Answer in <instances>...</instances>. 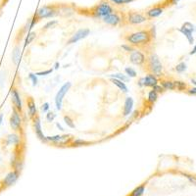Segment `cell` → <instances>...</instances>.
Returning a JSON list of instances; mask_svg holds the SVG:
<instances>
[{
  "instance_id": "22",
  "label": "cell",
  "mask_w": 196,
  "mask_h": 196,
  "mask_svg": "<svg viewBox=\"0 0 196 196\" xmlns=\"http://www.w3.org/2000/svg\"><path fill=\"white\" fill-rule=\"evenodd\" d=\"M158 96H159V93H157L154 89H152L151 91H149V93H148L147 101L150 103V104H154V103L158 100Z\"/></svg>"
},
{
  "instance_id": "12",
  "label": "cell",
  "mask_w": 196,
  "mask_h": 196,
  "mask_svg": "<svg viewBox=\"0 0 196 196\" xmlns=\"http://www.w3.org/2000/svg\"><path fill=\"white\" fill-rule=\"evenodd\" d=\"M11 100H12V103L14 107L18 110L20 113H22L23 111V105H22V100L18 90L16 88H12L11 89Z\"/></svg>"
},
{
  "instance_id": "38",
  "label": "cell",
  "mask_w": 196,
  "mask_h": 196,
  "mask_svg": "<svg viewBox=\"0 0 196 196\" xmlns=\"http://www.w3.org/2000/svg\"><path fill=\"white\" fill-rule=\"evenodd\" d=\"M152 89H154L155 91L157 92V93H163V92L165 91V89H164V87L161 84H156V85H154L153 87H152Z\"/></svg>"
},
{
  "instance_id": "14",
  "label": "cell",
  "mask_w": 196,
  "mask_h": 196,
  "mask_svg": "<svg viewBox=\"0 0 196 196\" xmlns=\"http://www.w3.org/2000/svg\"><path fill=\"white\" fill-rule=\"evenodd\" d=\"M156 84H158V79L155 75L149 73L144 77V86H146V87H153Z\"/></svg>"
},
{
  "instance_id": "31",
  "label": "cell",
  "mask_w": 196,
  "mask_h": 196,
  "mask_svg": "<svg viewBox=\"0 0 196 196\" xmlns=\"http://www.w3.org/2000/svg\"><path fill=\"white\" fill-rule=\"evenodd\" d=\"M144 192V185H140V186H138L136 187L134 190V192H132V196H141Z\"/></svg>"
},
{
  "instance_id": "1",
  "label": "cell",
  "mask_w": 196,
  "mask_h": 196,
  "mask_svg": "<svg viewBox=\"0 0 196 196\" xmlns=\"http://www.w3.org/2000/svg\"><path fill=\"white\" fill-rule=\"evenodd\" d=\"M152 38L153 37L150 33V31L147 30L131 32L125 36L126 41L134 46H145L151 42Z\"/></svg>"
},
{
  "instance_id": "27",
  "label": "cell",
  "mask_w": 196,
  "mask_h": 196,
  "mask_svg": "<svg viewBox=\"0 0 196 196\" xmlns=\"http://www.w3.org/2000/svg\"><path fill=\"white\" fill-rule=\"evenodd\" d=\"M63 119H64V122L67 125V126H69V128H71V129H75V128H76L74 121H73V119L70 116H68V115H65Z\"/></svg>"
},
{
  "instance_id": "4",
  "label": "cell",
  "mask_w": 196,
  "mask_h": 196,
  "mask_svg": "<svg viewBox=\"0 0 196 196\" xmlns=\"http://www.w3.org/2000/svg\"><path fill=\"white\" fill-rule=\"evenodd\" d=\"M72 86V83L70 82H68L66 83L63 84L60 89L58 90V92L56 93V96H55V105H56V109L57 110H61L62 109V104H63V99H64L65 95L67 94V92L70 90Z\"/></svg>"
},
{
  "instance_id": "26",
  "label": "cell",
  "mask_w": 196,
  "mask_h": 196,
  "mask_svg": "<svg viewBox=\"0 0 196 196\" xmlns=\"http://www.w3.org/2000/svg\"><path fill=\"white\" fill-rule=\"evenodd\" d=\"M125 73L129 78H135L136 77V71L131 67H126L125 68Z\"/></svg>"
},
{
  "instance_id": "11",
  "label": "cell",
  "mask_w": 196,
  "mask_h": 196,
  "mask_svg": "<svg viewBox=\"0 0 196 196\" xmlns=\"http://www.w3.org/2000/svg\"><path fill=\"white\" fill-rule=\"evenodd\" d=\"M102 21L105 23V24L109 25V26H113V27H117L121 24V22H122V19H121V17L119 16V14L117 13H111L105 17H103Z\"/></svg>"
},
{
  "instance_id": "13",
  "label": "cell",
  "mask_w": 196,
  "mask_h": 196,
  "mask_svg": "<svg viewBox=\"0 0 196 196\" xmlns=\"http://www.w3.org/2000/svg\"><path fill=\"white\" fill-rule=\"evenodd\" d=\"M27 106H28V116H30L31 119L34 118L37 115V110H36V102H34L32 97H28V100H27Z\"/></svg>"
},
{
  "instance_id": "25",
  "label": "cell",
  "mask_w": 196,
  "mask_h": 196,
  "mask_svg": "<svg viewBox=\"0 0 196 196\" xmlns=\"http://www.w3.org/2000/svg\"><path fill=\"white\" fill-rule=\"evenodd\" d=\"M175 85H176V89H177L178 91H184L187 90V84L183 82H181V80H175Z\"/></svg>"
},
{
  "instance_id": "7",
  "label": "cell",
  "mask_w": 196,
  "mask_h": 196,
  "mask_svg": "<svg viewBox=\"0 0 196 196\" xmlns=\"http://www.w3.org/2000/svg\"><path fill=\"white\" fill-rule=\"evenodd\" d=\"M130 61L134 65L136 66H143L146 63V57L141 51L134 50L130 55Z\"/></svg>"
},
{
  "instance_id": "10",
  "label": "cell",
  "mask_w": 196,
  "mask_h": 196,
  "mask_svg": "<svg viewBox=\"0 0 196 196\" xmlns=\"http://www.w3.org/2000/svg\"><path fill=\"white\" fill-rule=\"evenodd\" d=\"M18 177H19V172L18 171H11L9 172L8 174L5 176L3 177V180H2V186H11V185H13V184L18 181Z\"/></svg>"
},
{
  "instance_id": "2",
  "label": "cell",
  "mask_w": 196,
  "mask_h": 196,
  "mask_svg": "<svg viewBox=\"0 0 196 196\" xmlns=\"http://www.w3.org/2000/svg\"><path fill=\"white\" fill-rule=\"evenodd\" d=\"M147 61V66L148 70L150 71L151 74L155 75L156 77L162 76V71H163V65L161 63L159 57L157 54L152 53L149 55V57L146 59Z\"/></svg>"
},
{
  "instance_id": "6",
  "label": "cell",
  "mask_w": 196,
  "mask_h": 196,
  "mask_svg": "<svg viewBox=\"0 0 196 196\" xmlns=\"http://www.w3.org/2000/svg\"><path fill=\"white\" fill-rule=\"evenodd\" d=\"M10 126L14 131H20L22 129V118L20 112L13 107V111L10 117Z\"/></svg>"
},
{
  "instance_id": "28",
  "label": "cell",
  "mask_w": 196,
  "mask_h": 196,
  "mask_svg": "<svg viewBox=\"0 0 196 196\" xmlns=\"http://www.w3.org/2000/svg\"><path fill=\"white\" fill-rule=\"evenodd\" d=\"M176 71L177 73H183V72H185L186 71V69H187V66H186V63H184V62H181V63H178V64L176 66Z\"/></svg>"
},
{
  "instance_id": "44",
  "label": "cell",
  "mask_w": 196,
  "mask_h": 196,
  "mask_svg": "<svg viewBox=\"0 0 196 196\" xmlns=\"http://www.w3.org/2000/svg\"><path fill=\"white\" fill-rule=\"evenodd\" d=\"M138 85L139 86H144V78H141L138 80Z\"/></svg>"
},
{
  "instance_id": "39",
  "label": "cell",
  "mask_w": 196,
  "mask_h": 196,
  "mask_svg": "<svg viewBox=\"0 0 196 196\" xmlns=\"http://www.w3.org/2000/svg\"><path fill=\"white\" fill-rule=\"evenodd\" d=\"M125 51H126V52H132L134 49L132 46H130V44H123L122 46H121Z\"/></svg>"
},
{
  "instance_id": "29",
  "label": "cell",
  "mask_w": 196,
  "mask_h": 196,
  "mask_svg": "<svg viewBox=\"0 0 196 196\" xmlns=\"http://www.w3.org/2000/svg\"><path fill=\"white\" fill-rule=\"evenodd\" d=\"M57 24H58V21H56V20H51V21H49V22L46 23V24L43 26L42 30H43V31H47V30H49V28H54Z\"/></svg>"
},
{
  "instance_id": "34",
  "label": "cell",
  "mask_w": 196,
  "mask_h": 196,
  "mask_svg": "<svg viewBox=\"0 0 196 196\" xmlns=\"http://www.w3.org/2000/svg\"><path fill=\"white\" fill-rule=\"evenodd\" d=\"M28 79H30L32 80V85L36 86L37 84V76L36 74H32V73H30L28 74Z\"/></svg>"
},
{
  "instance_id": "48",
  "label": "cell",
  "mask_w": 196,
  "mask_h": 196,
  "mask_svg": "<svg viewBox=\"0 0 196 196\" xmlns=\"http://www.w3.org/2000/svg\"><path fill=\"white\" fill-rule=\"evenodd\" d=\"M59 66H60V64H59V63H58V62H57V63H56V64H55V68H54V69H55V70H57V69H58V68H59Z\"/></svg>"
},
{
  "instance_id": "15",
  "label": "cell",
  "mask_w": 196,
  "mask_h": 196,
  "mask_svg": "<svg viewBox=\"0 0 196 196\" xmlns=\"http://www.w3.org/2000/svg\"><path fill=\"white\" fill-rule=\"evenodd\" d=\"M132 109H134V99L132 97H126L125 100V105H124V116H130L132 112Z\"/></svg>"
},
{
  "instance_id": "32",
  "label": "cell",
  "mask_w": 196,
  "mask_h": 196,
  "mask_svg": "<svg viewBox=\"0 0 196 196\" xmlns=\"http://www.w3.org/2000/svg\"><path fill=\"white\" fill-rule=\"evenodd\" d=\"M90 142L85 141L83 139H75L73 141V146H83V145H87Z\"/></svg>"
},
{
  "instance_id": "40",
  "label": "cell",
  "mask_w": 196,
  "mask_h": 196,
  "mask_svg": "<svg viewBox=\"0 0 196 196\" xmlns=\"http://www.w3.org/2000/svg\"><path fill=\"white\" fill-rule=\"evenodd\" d=\"M49 107H50V106H49V103H48V102L43 103L42 106H41V111L44 112V113H47L48 110H49Z\"/></svg>"
},
{
  "instance_id": "23",
  "label": "cell",
  "mask_w": 196,
  "mask_h": 196,
  "mask_svg": "<svg viewBox=\"0 0 196 196\" xmlns=\"http://www.w3.org/2000/svg\"><path fill=\"white\" fill-rule=\"evenodd\" d=\"M36 37V33L34 32H28L27 37H26V40H25V44H24L25 47H27L28 45H30Z\"/></svg>"
},
{
  "instance_id": "45",
  "label": "cell",
  "mask_w": 196,
  "mask_h": 196,
  "mask_svg": "<svg viewBox=\"0 0 196 196\" xmlns=\"http://www.w3.org/2000/svg\"><path fill=\"white\" fill-rule=\"evenodd\" d=\"M56 126H57V128H58L61 131H64L65 130H64V128H63V126L59 124V123H56Z\"/></svg>"
},
{
  "instance_id": "24",
  "label": "cell",
  "mask_w": 196,
  "mask_h": 196,
  "mask_svg": "<svg viewBox=\"0 0 196 196\" xmlns=\"http://www.w3.org/2000/svg\"><path fill=\"white\" fill-rule=\"evenodd\" d=\"M110 78H114V79H118L120 80H122L124 83H128L130 80V78L126 77V75L124 74H121V73H117V74H113L110 76Z\"/></svg>"
},
{
  "instance_id": "9",
  "label": "cell",
  "mask_w": 196,
  "mask_h": 196,
  "mask_svg": "<svg viewBox=\"0 0 196 196\" xmlns=\"http://www.w3.org/2000/svg\"><path fill=\"white\" fill-rule=\"evenodd\" d=\"M90 33V30L89 28H80L77 32H75L74 36H72V37L67 41V44H73L76 43L79 40H82L83 38H85L86 36H88Z\"/></svg>"
},
{
  "instance_id": "5",
  "label": "cell",
  "mask_w": 196,
  "mask_h": 196,
  "mask_svg": "<svg viewBox=\"0 0 196 196\" xmlns=\"http://www.w3.org/2000/svg\"><path fill=\"white\" fill-rule=\"evenodd\" d=\"M147 21V17L138 12H129L126 14V22L130 25H140Z\"/></svg>"
},
{
  "instance_id": "47",
  "label": "cell",
  "mask_w": 196,
  "mask_h": 196,
  "mask_svg": "<svg viewBox=\"0 0 196 196\" xmlns=\"http://www.w3.org/2000/svg\"><path fill=\"white\" fill-rule=\"evenodd\" d=\"M2 121H3V114L0 113V126H1V124H2Z\"/></svg>"
},
{
  "instance_id": "43",
  "label": "cell",
  "mask_w": 196,
  "mask_h": 196,
  "mask_svg": "<svg viewBox=\"0 0 196 196\" xmlns=\"http://www.w3.org/2000/svg\"><path fill=\"white\" fill-rule=\"evenodd\" d=\"M196 54V44L193 46V48H192V50L190 51L189 52V55H195Z\"/></svg>"
},
{
  "instance_id": "36",
  "label": "cell",
  "mask_w": 196,
  "mask_h": 196,
  "mask_svg": "<svg viewBox=\"0 0 196 196\" xmlns=\"http://www.w3.org/2000/svg\"><path fill=\"white\" fill-rule=\"evenodd\" d=\"M55 118H56V115L53 112H47V114H46V121L49 123L53 122Z\"/></svg>"
},
{
  "instance_id": "8",
  "label": "cell",
  "mask_w": 196,
  "mask_h": 196,
  "mask_svg": "<svg viewBox=\"0 0 196 196\" xmlns=\"http://www.w3.org/2000/svg\"><path fill=\"white\" fill-rule=\"evenodd\" d=\"M32 122H33V130H34V132H36L37 138L40 141H42L44 143L47 142V137L43 134L42 128H41V122H40L38 115H36V117L32 118Z\"/></svg>"
},
{
  "instance_id": "3",
  "label": "cell",
  "mask_w": 196,
  "mask_h": 196,
  "mask_svg": "<svg viewBox=\"0 0 196 196\" xmlns=\"http://www.w3.org/2000/svg\"><path fill=\"white\" fill-rule=\"evenodd\" d=\"M113 12H114L113 7L107 1H101L92 9V15H93L94 18L98 19H102L103 17H105Z\"/></svg>"
},
{
  "instance_id": "30",
  "label": "cell",
  "mask_w": 196,
  "mask_h": 196,
  "mask_svg": "<svg viewBox=\"0 0 196 196\" xmlns=\"http://www.w3.org/2000/svg\"><path fill=\"white\" fill-rule=\"evenodd\" d=\"M47 137V141H51V142H59L62 139L66 138V136H62V135H53V136H46Z\"/></svg>"
},
{
  "instance_id": "41",
  "label": "cell",
  "mask_w": 196,
  "mask_h": 196,
  "mask_svg": "<svg viewBox=\"0 0 196 196\" xmlns=\"http://www.w3.org/2000/svg\"><path fill=\"white\" fill-rule=\"evenodd\" d=\"M183 175L186 177V178H187V180H188L190 182H192L193 184H196V177H193V176H189V175H186V174H183Z\"/></svg>"
},
{
  "instance_id": "46",
  "label": "cell",
  "mask_w": 196,
  "mask_h": 196,
  "mask_svg": "<svg viewBox=\"0 0 196 196\" xmlns=\"http://www.w3.org/2000/svg\"><path fill=\"white\" fill-rule=\"evenodd\" d=\"M178 1H180V0H170V2H171V4H173V5H175V4H177Z\"/></svg>"
},
{
  "instance_id": "19",
  "label": "cell",
  "mask_w": 196,
  "mask_h": 196,
  "mask_svg": "<svg viewBox=\"0 0 196 196\" xmlns=\"http://www.w3.org/2000/svg\"><path fill=\"white\" fill-rule=\"evenodd\" d=\"M178 32H181L184 36L186 37V39H187V41H188V43L189 44H193L194 43V37H193V32H191L190 31H188V30H186V28H184L183 27H181L180 28H178Z\"/></svg>"
},
{
  "instance_id": "20",
  "label": "cell",
  "mask_w": 196,
  "mask_h": 196,
  "mask_svg": "<svg viewBox=\"0 0 196 196\" xmlns=\"http://www.w3.org/2000/svg\"><path fill=\"white\" fill-rule=\"evenodd\" d=\"M20 142V137L17 134H8L6 139H5V144L6 146L11 145V144H18Z\"/></svg>"
},
{
  "instance_id": "37",
  "label": "cell",
  "mask_w": 196,
  "mask_h": 196,
  "mask_svg": "<svg viewBox=\"0 0 196 196\" xmlns=\"http://www.w3.org/2000/svg\"><path fill=\"white\" fill-rule=\"evenodd\" d=\"M52 72H53V69H48V70H45V71H42V72H37V73H36V75L37 77L47 76V75H50Z\"/></svg>"
},
{
  "instance_id": "21",
  "label": "cell",
  "mask_w": 196,
  "mask_h": 196,
  "mask_svg": "<svg viewBox=\"0 0 196 196\" xmlns=\"http://www.w3.org/2000/svg\"><path fill=\"white\" fill-rule=\"evenodd\" d=\"M161 85L163 86L165 90H175L176 89V85L175 83L173 80H169V79H164L161 82Z\"/></svg>"
},
{
  "instance_id": "42",
  "label": "cell",
  "mask_w": 196,
  "mask_h": 196,
  "mask_svg": "<svg viewBox=\"0 0 196 196\" xmlns=\"http://www.w3.org/2000/svg\"><path fill=\"white\" fill-rule=\"evenodd\" d=\"M187 93L190 94V95H196V86H194V87H191V88H187Z\"/></svg>"
},
{
  "instance_id": "35",
  "label": "cell",
  "mask_w": 196,
  "mask_h": 196,
  "mask_svg": "<svg viewBox=\"0 0 196 196\" xmlns=\"http://www.w3.org/2000/svg\"><path fill=\"white\" fill-rule=\"evenodd\" d=\"M109 1H111L117 5H122V4H128L130 3L132 1H134V0H109Z\"/></svg>"
},
{
  "instance_id": "33",
  "label": "cell",
  "mask_w": 196,
  "mask_h": 196,
  "mask_svg": "<svg viewBox=\"0 0 196 196\" xmlns=\"http://www.w3.org/2000/svg\"><path fill=\"white\" fill-rule=\"evenodd\" d=\"M181 27H183L184 28H186V30L190 31L191 32H193L195 31V26H194V25H192L191 23H189V22H185V23H184V24H183Z\"/></svg>"
},
{
  "instance_id": "18",
  "label": "cell",
  "mask_w": 196,
  "mask_h": 196,
  "mask_svg": "<svg viewBox=\"0 0 196 196\" xmlns=\"http://www.w3.org/2000/svg\"><path fill=\"white\" fill-rule=\"evenodd\" d=\"M21 60V49L19 45H16L15 48L12 51V61L14 63V65H18Z\"/></svg>"
},
{
  "instance_id": "49",
  "label": "cell",
  "mask_w": 196,
  "mask_h": 196,
  "mask_svg": "<svg viewBox=\"0 0 196 196\" xmlns=\"http://www.w3.org/2000/svg\"><path fill=\"white\" fill-rule=\"evenodd\" d=\"M191 83H192L196 86V80H195V79H191Z\"/></svg>"
},
{
  "instance_id": "17",
  "label": "cell",
  "mask_w": 196,
  "mask_h": 196,
  "mask_svg": "<svg viewBox=\"0 0 196 196\" xmlns=\"http://www.w3.org/2000/svg\"><path fill=\"white\" fill-rule=\"evenodd\" d=\"M111 83H112L114 85H116L120 90H122V91L124 92V93H128V92H129L128 86H126V83H125L124 82H122V80H120V79H118L111 78Z\"/></svg>"
},
{
  "instance_id": "16",
  "label": "cell",
  "mask_w": 196,
  "mask_h": 196,
  "mask_svg": "<svg viewBox=\"0 0 196 196\" xmlns=\"http://www.w3.org/2000/svg\"><path fill=\"white\" fill-rule=\"evenodd\" d=\"M164 12V7H161V6H156V7H153L151 9H149L147 12H146V16L148 18H157V17L161 16Z\"/></svg>"
}]
</instances>
